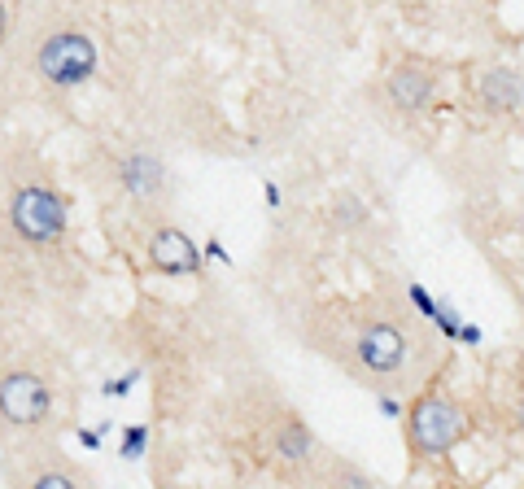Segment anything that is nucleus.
<instances>
[{
    "mask_svg": "<svg viewBox=\"0 0 524 489\" xmlns=\"http://www.w3.org/2000/svg\"><path fill=\"white\" fill-rule=\"evenodd\" d=\"M118 188L140 206H166L171 201V171L158 153L131 149L127 158H118Z\"/></svg>",
    "mask_w": 524,
    "mask_h": 489,
    "instance_id": "nucleus-6",
    "label": "nucleus"
},
{
    "mask_svg": "<svg viewBox=\"0 0 524 489\" xmlns=\"http://www.w3.org/2000/svg\"><path fill=\"white\" fill-rule=\"evenodd\" d=\"M267 441H271V455L280 463H289V468H306V463L315 459V433L297 411H284L280 420L267 428Z\"/></svg>",
    "mask_w": 524,
    "mask_h": 489,
    "instance_id": "nucleus-10",
    "label": "nucleus"
},
{
    "mask_svg": "<svg viewBox=\"0 0 524 489\" xmlns=\"http://www.w3.org/2000/svg\"><path fill=\"white\" fill-rule=\"evenodd\" d=\"M337 485L341 489H376L372 476H363L359 468H350V463H341V468H337Z\"/></svg>",
    "mask_w": 524,
    "mask_h": 489,
    "instance_id": "nucleus-15",
    "label": "nucleus"
},
{
    "mask_svg": "<svg viewBox=\"0 0 524 489\" xmlns=\"http://www.w3.org/2000/svg\"><path fill=\"white\" fill-rule=\"evenodd\" d=\"M476 101L485 114H520L524 110V75L511 66H490L476 75Z\"/></svg>",
    "mask_w": 524,
    "mask_h": 489,
    "instance_id": "nucleus-9",
    "label": "nucleus"
},
{
    "mask_svg": "<svg viewBox=\"0 0 524 489\" xmlns=\"http://www.w3.org/2000/svg\"><path fill=\"white\" fill-rule=\"evenodd\" d=\"M402 437L415 463H442L459 441L472 437V411L459 402V393L446 385V376L437 372L420 393L407 398L402 411Z\"/></svg>",
    "mask_w": 524,
    "mask_h": 489,
    "instance_id": "nucleus-2",
    "label": "nucleus"
},
{
    "mask_svg": "<svg viewBox=\"0 0 524 489\" xmlns=\"http://www.w3.org/2000/svg\"><path fill=\"white\" fill-rule=\"evenodd\" d=\"M53 420V385L31 367L0 372V424L9 433H31Z\"/></svg>",
    "mask_w": 524,
    "mask_h": 489,
    "instance_id": "nucleus-5",
    "label": "nucleus"
},
{
    "mask_svg": "<svg viewBox=\"0 0 524 489\" xmlns=\"http://www.w3.org/2000/svg\"><path fill=\"white\" fill-rule=\"evenodd\" d=\"M385 97L402 114H424L437 97V75L424 62H398L385 75Z\"/></svg>",
    "mask_w": 524,
    "mask_h": 489,
    "instance_id": "nucleus-8",
    "label": "nucleus"
},
{
    "mask_svg": "<svg viewBox=\"0 0 524 489\" xmlns=\"http://www.w3.org/2000/svg\"><path fill=\"white\" fill-rule=\"evenodd\" d=\"M201 254L214 258V262H228V249H223L219 241H206V245H201Z\"/></svg>",
    "mask_w": 524,
    "mask_h": 489,
    "instance_id": "nucleus-19",
    "label": "nucleus"
},
{
    "mask_svg": "<svg viewBox=\"0 0 524 489\" xmlns=\"http://www.w3.org/2000/svg\"><path fill=\"white\" fill-rule=\"evenodd\" d=\"M5 35H9V5L0 0V44H5Z\"/></svg>",
    "mask_w": 524,
    "mask_h": 489,
    "instance_id": "nucleus-21",
    "label": "nucleus"
},
{
    "mask_svg": "<svg viewBox=\"0 0 524 489\" xmlns=\"http://www.w3.org/2000/svg\"><path fill=\"white\" fill-rule=\"evenodd\" d=\"M27 489H83V481H79V472L70 468V463H62V459H53L49 468H40L27 481Z\"/></svg>",
    "mask_w": 524,
    "mask_h": 489,
    "instance_id": "nucleus-12",
    "label": "nucleus"
},
{
    "mask_svg": "<svg viewBox=\"0 0 524 489\" xmlns=\"http://www.w3.org/2000/svg\"><path fill=\"white\" fill-rule=\"evenodd\" d=\"M437 489H459V485H437Z\"/></svg>",
    "mask_w": 524,
    "mask_h": 489,
    "instance_id": "nucleus-24",
    "label": "nucleus"
},
{
    "mask_svg": "<svg viewBox=\"0 0 524 489\" xmlns=\"http://www.w3.org/2000/svg\"><path fill=\"white\" fill-rule=\"evenodd\" d=\"M376 402H380V411H385L389 420H393V415L407 411V407H402V398H393V393H376Z\"/></svg>",
    "mask_w": 524,
    "mask_h": 489,
    "instance_id": "nucleus-17",
    "label": "nucleus"
},
{
    "mask_svg": "<svg viewBox=\"0 0 524 489\" xmlns=\"http://www.w3.org/2000/svg\"><path fill=\"white\" fill-rule=\"evenodd\" d=\"M79 441H83V446H88V450H97V441H101V433H88V428H79Z\"/></svg>",
    "mask_w": 524,
    "mask_h": 489,
    "instance_id": "nucleus-22",
    "label": "nucleus"
},
{
    "mask_svg": "<svg viewBox=\"0 0 524 489\" xmlns=\"http://www.w3.org/2000/svg\"><path fill=\"white\" fill-rule=\"evenodd\" d=\"M145 446H149V428L145 424H131V428H123V446H118V455H123V459H140V455H145Z\"/></svg>",
    "mask_w": 524,
    "mask_h": 489,
    "instance_id": "nucleus-14",
    "label": "nucleus"
},
{
    "mask_svg": "<svg viewBox=\"0 0 524 489\" xmlns=\"http://www.w3.org/2000/svg\"><path fill=\"white\" fill-rule=\"evenodd\" d=\"M511 420H516V428L524 433V380H520V389H516V402H511Z\"/></svg>",
    "mask_w": 524,
    "mask_h": 489,
    "instance_id": "nucleus-18",
    "label": "nucleus"
},
{
    "mask_svg": "<svg viewBox=\"0 0 524 489\" xmlns=\"http://www.w3.org/2000/svg\"><path fill=\"white\" fill-rule=\"evenodd\" d=\"M328 223L332 228H359V223H367V206H363V197H354V193H337L328 201Z\"/></svg>",
    "mask_w": 524,
    "mask_h": 489,
    "instance_id": "nucleus-11",
    "label": "nucleus"
},
{
    "mask_svg": "<svg viewBox=\"0 0 524 489\" xmlns=\"http://www.w3.org/2000/svg\"><path fill=\"white\" fill-rule=\"evenodd\" d=\"M262 193H267V206H280V188L276 184H262Z\"/></svg>",
    "mask_w": 524,
    "mask_h": 489,
    "instance_id": "nucleus-23",
    "label": "nucleus"
},
{
    "mask_svg": "<svg viewBox=\"0 0 524 489\" xmlns=\"http://www.w3.org/2000/svg\"><path fill=\"white\" fill-rule=\"evenodd\" d=\"M459 341H463V345H476V341H481V328H476V324H463V328H459Z\"/></svg>",
    "mask_w": 524,
    "mask_h": 489,
    "instance_id": "nucleus-20",
    "label": "nucleus"
},
{
    "mask_svg": "<svg viewBox=\"0 0 524 489\" xmlns=\"http://www.w3.org/2000/svg\"><path fill=\"white\" fill-rule=\"evenodd\" d=\"M324 319L332 324V332L319 341L324 354L372 393H393V398L407 393L411 398L442 372V350H437L433 328L402 297L376 293L345 310H324Z\"/></svg>",
    "mask_w": 524,
    "mask_h": 489,
    "instance_id": "nucleus-1",
    "label": "nucleus"
},
{
    "mask_svg": "<svg viewBox=\"0 0 524 489\" xmlns=\"http://www.w3.org/2000/svg\"><path fill=\"white\" fill-rule=\"evenodd\" d=\"M66 223H70L66 197L53 184H44V180L14 184V193H9V228H14L22 245H31V249L62 245Z\"/></svg>",
    "mask_w": 524,
    "mask_h": 489,
    "instance_id": "nucleus-3",
    "label": "nucleus"
},
{
    "mask_svg": "<svg viewBox=\"0 0 524 489\" xmlns=\"http://www.w3.org/2000/svg\"><path fill=\"white\" fill-rule=\"evenodd\" d=\"M407 306H411V310H415V315H420V319H424V324H428V328H433V319H437V297H433V293H428V289H424V284H415V280L407 284Z\"/></svg>",
    "mask_w": 524,
    "mask_h": 489,
    "instance_id": "nucleus-13",
    "label": "nucleus"
},
{
    "mask_svg": "<svg viewBox=\"0 0 524 489\" xmlns=\"http://www.w3.org/2000/svg\"><path fill=\"white\" fill-rule=\"evenodd\" d=\"M97 40L83 27H53L35 44V75L57 92H75L97 75Z\"/></svg>",
    "mask_w": 524,
    "mask_h": 489,
    "instance_id": "nucleus-4",
    "label": "nucleus"
},
{
    "mask_svg": "<svg viewBox=\"0 0 524 489\" xmlns=\"http://www.w3.org/2000/svg\"><path fill=\"white\" fill-rule=\"evenodd\" d=\"M131 380H136V372H131V376H118V380H110V385H105V398H127Z\"/></svg>",
    "mask_w": 524,
    "mask_h": 489,
    "instance_id": "nucleus-16",
    "label": "nucleus"
},
{
    "mask_svg": "<svg viewBox=\"0 0 524 489\" xmlns=\"http://www.w3.org/2000/svg\"><path fill=\"white\" fill-rule=\"evenodd\" d=\"M149 262L158 276H201V245L175 223H162V228L149 232Z\"/></svg>",
    "mask_w": 524,
    "mask_h": 489,
    "instance_id": "nucleus-7",
    "label": "nucleus"
}]
</instances>
